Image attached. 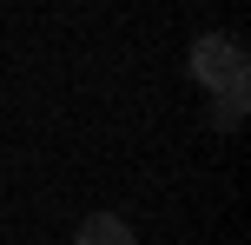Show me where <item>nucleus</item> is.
<instances>
[{"label": "nucleus", "mask_w": 251, "mask_h": 245, "mask_svg": "<svg viewBox=\"0 0 251 245\" xmlns=\"http://www.w3.org/2000/svg\"><path fill=\"white\" fill-rule=\"evenodd\" d=\"M73 245H132V225H126L119 212H86L79 232H73Z\"/></svg>", "instance_id": "obj_2"}, {"label": "nucleus", "mask_w": 251, "mask_h": 245, "mask_svg": "<svg viewBox=\"0 0 251 245\" xmlns=\"http://www.w3.org/2000/svg\"><path fill=\"white\" fill-rule=\"evenodd\" d=\"M192 73L212 93H238L245 86V40L238 33H205L199 47H192Z\"/></svg>", "instance_id": "obj_1"}]
</instances>
